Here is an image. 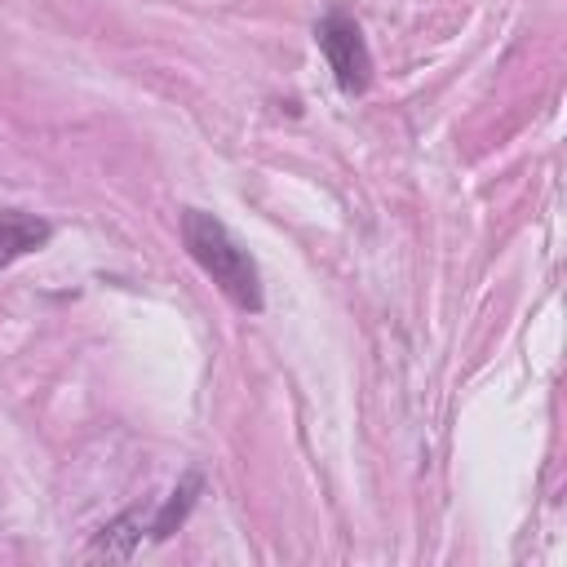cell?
<instances>
[{
  "label": "cell",
  "mask_w": 567,
  "mask_h": 567,
  "mask_svg": "<svg viewBox=\"0 0 567 567\" xmlns=\"http://www.w3.org/2000/svg\"><path fill=\"white\" fill-rule=\"evenodd\" d=\"M315 40L328 58V71L337 75V84L346 93H359L368 84V71H372V58H368V44H363V31L350 13L332 9L319 27H315Z\"/></svg>",
  "instance_id": "cell-2"
},
{
  "label": "cell",
  "mask_w": 567,
  "mask_h": 567,
  "mask_svg": "<svg viewBox=\"0 0 567 567\" xmlns=\"http://www.w3.org/2000/svg\"><path fill=\"white\" fill-rule=\"evenodd\" d=\"M53 235V226L35 213H22V208H0V266L44 248Z\"/></svg>",
  "instance_id": "cell-3"
},
{
  "label": "cell",
  "mask_w": 567,
  "mask_h": 567,
  "mask_svg": "<svg viewBox=\"0 0 567 567\" xmlns=\"http://www.w3.org/2000/svg\"><path fill=\"white\" fill-rule=\"evenodd\" d=\"M182 244L195 257V266L239 306V310H261V275L248 248L230 235V226L204 208L182 213Z\"/></svg>",
  "instance_id": "cell-1"
}]
</instances>
